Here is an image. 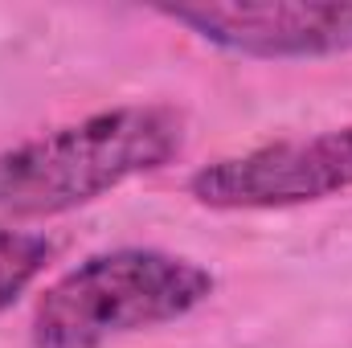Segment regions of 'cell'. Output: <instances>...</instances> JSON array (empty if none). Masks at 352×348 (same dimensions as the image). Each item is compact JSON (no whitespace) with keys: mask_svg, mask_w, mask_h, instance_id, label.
<instances>
[{"mask_svg":"<svg viewBox=\"0 0 352 348\" xmlns=\"http://www.w3.org/2000/svg\"><path fill=\"white\" fill-rule=\"evenodd\" d=\"M184 148V115L168 102H123L50 127L0 152V217H54L135 176L160 173Z\"/></svg>","mask_w":352,"mask_h":348,"instance_id":"obj_1","label":"cell"},{"mask_svg":"<svg viewBox=\"0 0 352 348\" xmlns=\"http://www.w3.org/2000/svg\"><path fill=\"white\" fill-rule=\"evenodd\" d=\"M213 287L217 279L209 266L173 250H102L41 291L29 320V340L33 348H102L197 312Z\"/></svg>","mask_w":352,"mask_h":348,"instance_id":"obj_2","label":"cell"},{"mask_svg":"<svg viewBox=\"0 0 352 348\" xmlns=\"http://www.w3.org/2000/svg\"><path fill=\"white\" fill-rule=\"evenodd\" d=\"M352 188V123L303 140H274L238 156H221L188 176V193L205 209H291Z\"/></svg>","mask_w":352,"mask_h":348,"instance_id":"obj_3","label":"cell"},{"mask_svg":"<svg viewBox=\"0 0 352 348\" xmlns=\"http://www.w3.org/2000/svg\"><path fill=\"white\" fill-rule=\"evenodd\" d=\"M156 12L242 58L316 62L352 54V4H164Z\"/></svg>","mask_w":352,"mask_h":348,"instance_id":"obj_4","label":"cell"},{"mask_svg":"<svg viewBox=\"0 0 352 348\" xmlns=\"http://www.w3.org/2000/svg\"><path fill=\"white\" fill-rule=\"evenodd\" d=\"M54 238L37 234V230H12V226H0V312L12 307L29 283L50 266L54 259Z\"/></svg>","mask_w":352,"mask_h":348,"instance_id":"obj_5","label":"cell"}]
</instances>
